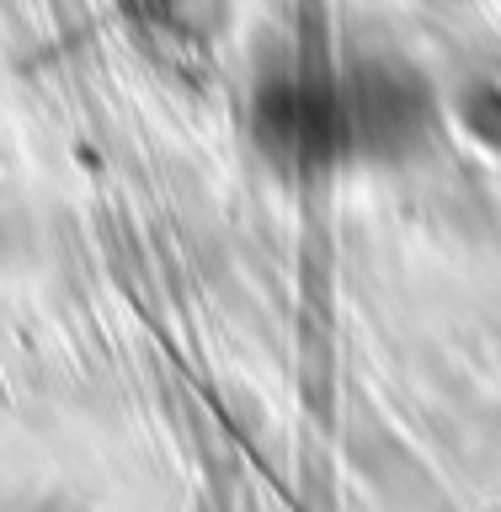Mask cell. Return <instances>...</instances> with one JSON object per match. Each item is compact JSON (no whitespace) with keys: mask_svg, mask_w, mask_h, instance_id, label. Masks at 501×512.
I'll return each instance as SVG.
<instances>
[{"mask_svg":"<svg viewBox=\"0 0 501 512\" xmlns=\"http://www.w3.org/2000/svg\"><path fill=\"white\" fill-rule=\"evenodd\" d=\"M251 128L267 160L294 176H320L347 166L342 96H336V59H294L256 86Z\"/></svg>","mask_w":501,"mask_h":512,"instance_id":"obj_1","label":"cell"},{"mask_svg":"<svg viewBox=\"0 0 501 512\" xmlns=\"http://www.w3.org/2000/svg\"><path fill=\"white\" fill-rule=\"evenodd\" d=\"M454 112L486 150H501V86L496 80H470V86L459 91Z\"/></svg>","mask_w":501,"mask_h":512,"instance_id":"obj_3","label":"cell"},{"mask_svg":"<svg viewBox=\"0 0 501 512\" xmlns=\"http://www.w3.org/2000/svg\"><path fill=\"white\" fill-rule=\"evenodd\" d=\"M347 160H400L427 139L432 96L411 64L390 54H358L336 64Z\"/></svg>","mask_w":501,"mask_h":512,"instance_id":"obj_2","label":"cell"}]
</instances>
